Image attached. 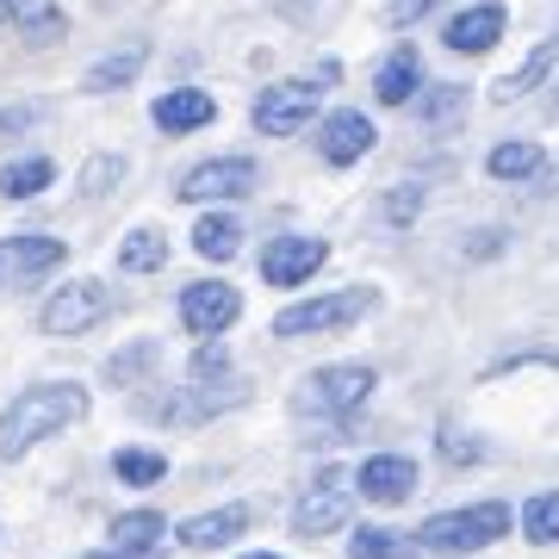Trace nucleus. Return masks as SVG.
<instances>
[{"label":"nucleus","mask_w":559,"mask_h":559,"mask_svg":"<svg viewBox=\"0 0 559 559\" xmlns=\"http://www.w3.org/2000/svg\"><path fill=\"white\" fill-rule=\"evenodd\" d=\"M87 411H94V392L81 380H38L13 392V404L0 411V460H25L38 441L75 429Z\"/></svg>","instance_id":"nucleus-1"},{"label":"nucleus","mask_w":559,"mask_h":559,"mask_svg":"<svg viewBox=\"0 0 559 559\" xmlns=\"http://www.w3.org/2000/svg\"><path fill=\"white\" fill-rule=\"evenodd\" d=\"M510 528H516V510L503 498H479V503H454V510L423 516L417 547L423 554H441V559H473L485 547H498Z\"/></svg>","instance_id":"nucleus-2"},{"label":"nucleus","mask_w":559,"mask_h":559,"mask_svg":"<svg viewBox=\"0 0 559 559\" xmlns=\"http://www.w3.org/2000/svg\"><path fill=\"white\" fill-rule=\"evenodd\" d=\"M380 286H336V293H311V299H293L286 311H274V336L299 342V336H330V330H348V323L373 318L380 311Z\"/></svg>","instance_id":"nucleus-3"},{"label":"nucleus","mask_w":559,"mask_h":559,"mask_svg":"<svg viewBox=\"0 0 559 559\" xmlns=\"http://www.w3.org/2000/svg\"><path fill=\"white\" fill-rule=\"evenodd\" d=\"M373 385H380L373 360H323L299 380V404L311 417H355L360 404L373 399Z\"/></svg>","instance_id":"nucleus-4"},{"label":"nucleus","mask_w":559,"mask_h":559,"mask_svg":"<svg viewBox=\"0 0 559 559\" xmlns=\"http://www.w3.org/2000/svg\"><path fill=\"white\" fill-rule=\"evenodd\" d=\"M112 286L106 280H62L57 293L38 305V336H50V342H69V336H87L94 323H106L112 318Z\"/></svg>","instance_id":"nucleus-5"},{"label":"nucleus","mask_w":559,"mask_h":559,"mask_svg":"<svg viewBox=\"0 0 559 559\" xmlns=\"http://www.w3.org/2000/svg\"><path fill=\"white\" fill-rule=\"evenodd\" d=\"M323 119V87L311 75H293V81H267L255 100H249V124L261 138H299Z\"/></svg>","instance_id":"nucleus-6"},{"label":"nucleus","mask_w":559,"mask_h":559,"mask_svg":"<svg viewBox=\"0 0 559 559\" xmlns=\"http://www.w3.org/2000/svg\"><path fill=\"white\" fill-rule=\"evenodd\" d=\"M348 510H355V473L323 466L318 479L305 485V498L293 503V535H299V540L342 535V528H348Z\"/></svg>","instance_id":"nucleus-7"},{"label":"nucleus","mask_w":559,"mask_h":559,"mask_svg":"<svg viewBox=\"0 0 559 559\" xmlns=\"http://www.w3.org/2000/svg\"><path fill=\"white\" fill-rule=\"evenodd\" d=\"M255 187H261L255 156H212V162H193L180 175L175 200L180 205H230V200H249Z\"/></svg>","instance_id":"nucleus-8"},{"label":"nucleus","mask_w":559,"mask_h":559,"mask_svg":"<svg viewBox=\"0 0 559 559\" xmlns=\"http://www.w3.org/2000/svg\"><path fill=\"white\" fill-rule=\"evenodd\" d=\"M311 143H318L323 168H355V162H367L373 150H380V124L367 119L360 106H336V112H323L318 119Z\"/></svg>","instance_id":"nucleus-9"},{"label":"nucleus","mask_w":559,"mask_h":559,"mask_svg":"<svg viewBox=\"0 0 559 559\" xmlns=\"http://www.w3.org/2000/svg\"><path fill=\"white\" fill-rule=\"evenodd\" d=\"M323 261H330V242L323 237H305V230H286V237H267L261 242V280L293 293V286H311Z\"/></svg>","instance_id":"nucleus-10"},{"label":"nucleus","mask_w":559,"mask_h":559,"mask_svg":"<svg viewBox=\"0 0 559 559\" xmlns=\"http://www.w3.org/2000/svg\"><path fill=\"white\" fill-rule=\"evenodd\" d=\"M510 38V7L503 0H466L460 13L441 20V44L454 50V57H485V50H498Z\"/></svg>","instance_id":"nucleus-11"},{"label":"nucleus","mask_w":559,"mask_h":559,"mask_svg":"<svg viewBox=\"0 0 559 559\" xmlns=\"http://www.w3.org/2000/svg\"><path fill=\"white\" fill-rule=\"evenodd\" d=\"M175 311H180V330L187 336H224L242 318V293L230 280H193V286H180Z\"/></svg>","instance_id":"nucleus-12"},{"label":"nucleus","mask_w":559,"mask_h":559,"mask_svg":"<svg viewBox=\"0 0 559 559\" xmlns=\"http://www.w3.org/2000/svg\"><path fill=\"white\" fill-rule=\"evenodd\" d=\"M69 261V242L50 237V230H13L0 237V286H32V280L57 274Z\"/></svg>","instance_id":"nucleus-13"},{"label":"nucleus","mask_w":559,"mask_h":559,"mask_svg":"<svg viewBox=\"0 0 559 559\" xmlns=\"http://www.w3.org/2000/svg\"><path fill=\"white\" fill-rule=\"evenodd\" d=\"M175 535L162 510H119V516L106 522V547L94 559H156L162 540Z\"/></svg>","instance_id":"nucleus-14"},{"label":"nucleus","mask_w":559,"mask_h":559,"mask_svg":"<svg viewBox=\"0 0 559 559\" xmlns=\"http://www.w3.org/2000/svg\"><path fill=\"white\" fill-rule=\"evenodd\" d=\"M355 491L367 503H380V510L411 503V491H417V460L411 454H367L355 466Z\"/></svg>","instance_id":"nucleus-15"},{"label":"nucleus","mask_w":559,"mask_h":559,"mask_svg":"<svg viewBox=\"0 0 559 559\" xmlns=\"http://www.w3.org/2000/svg\"><path fill=\"white\" fill-rule=\"evenodd\" d=\"M249 535V503H218V510H200V516L175 522V540L187 554H224Z\"/></svg>","instance_id":"nucleus-16"},{"label":"nucleus","mask_w":559,"mask_h":559,"mask_svg":"<svg viewBox=\"0 0 559 559\" xmlns=\"http://www.w3.org/2000/svg\"><path fill=\"white\" fill-rule=\"evenodd\" d=\"M212 119H218V100H212L205 87H162L156 100H150V124H156L162 138H187V131H205Z\"/></svg>","instance_id":"nucleus-17"},{"label":"nucleus","mask_w":559,"mask_h":559,"mask_svg":"<svg viewBox=\"0 0 559 559\" xmlns=\"http://www.w3.org/2000/svg\"><path fill=\"white\" fill-rule=\"evenodd\" d=\"M423 50L417 44H392L380 57V69H373V100L380 106H411L423 94Z\"/></svg>","instance_id":"nucleus-18"},{"label":"nucleus","mask_w":559,"mask_h":559,"mask_svg":"<svg viewBox=\"0 0 559 559\" xmlns=\"http://www.w3.org/2000/svg\"><path fill=\"white\" fill-rule=\"evenodd\" d=\"M554 69H559V25L547 32V44H535V50H528V57H522L516 69H510V75L491 81V100H498V106L528 100L535 87H547V81H554Z\"/></svg>","instance_id":"nucleus-19"},{"label":"nucleus","mask_w":559,"mask_h":559,"mask_svg":"<svg viewBox=\"0 0 559 559\" xmlns=\"http://www.w3.org/2000/svg\"><path fill=\"white\" fill-rule=\"evenodd\" d=\"M143 69H150V44L131 38V44H119V50H106V57H94L81 69V94H119V87H131Z\"/></svg>","instance_id":"nucleus-20"},{"label":"nucleus","mask_w":559,"mask_h":559,"mask_svg":"<svg viewBox=\"0 0 559 559\" xmlns=\"http://www.w3.org/2000/svg\"><path fill=\"white\" fill-rule=\"evenodd\" d=\"M485 175L498 180V187H528V180L547 175V150L535 138H503L485 150Z\"/></svg>","instance_id":"nucleus-21"},{"label":"nucleus","mask_w":559,"mask_h":559,"mask_svg":"<svg viewBox=\"0 0 559 559\" xmlns=\"http://www.w3.org/2000/svg\"><path fill=\"white\" fill-rule=\"evenodd\" d=\"M193 255L212 261V267H224L230 255H242V218L237 212H224V205L200 212V224H193Z\"/></svg>","instance_id":"nucleus-22"},{"label":"nucleus","mask_w":559,"mask_h":559,"mask_svg":"<svg viewBox=\"0 0 559 559\" xmlns=\"http://www.w3.org/2000/svg\"><path fill=\"white\" fill-rule=\"evenodd\" d=\"M411 112L429 131H454L466 119V81H423V94L411 100Z\"/></svg>","instance_id":"nucleus-23"},{"label":"nucleus","mask_w":559,"mask_h":559,"mask_svg":"<svg viewBox=\"0 0 559 559\" xmlns=\"http://www.w3.org/2000/svg\"><path fill=\"white\" fill-rule=\"evenodd\" d=\"M417 535H404V528H385V522H360L348 528V559H417Z\"/></svg>","instance_id":"nucleus-24"},{"label":"nucleus","mask_w":559,"mask_h":559,"mask_svg":"<svg viewBox=\"0 0 559 559\" xmlns=\"http://www.w3.org/2000/svg\"><path fill=\"white\" fill-rule=\"evenodd\" d=\"M57 187V162L50 156H13L0 162V200H38Z\"/></svg>","instance_id":"nucleus-25"},{"label":"nucleus","mask_w":559,"mask_h":559,"mask_svg":"<svg viewBox=\"0 0 559 559\" xmlns=\"http://www.w3.org/2000/svg\"><path fill=\"white\" fill-rule=\"evenodd\" d=\"M13 32H20L32 50H44V44H62V38H69V13H62V0H20Z\"/></svg>","instance_id":"nucleus-26"},{"label":"nucleus","mask_w":559,"mask_h":559,"mask_svg":"<svg viewBox=\"0 0 559 559\" xmlns=\"http://www.w3.org/2000/svg\"><path fill=\"white\" fill-rule=\"evenodd\" d=\"M156 360H162V342L156 336L124 342V348H112V355H106V385H143Z\"/></svg>","instance_id":"nucleus-27"},{"label":"nucleus","mask_w":559,"mask_h":559,"mask_svg":"<svg viewBox=\"0 0 559 559\" xmlns=\"http://www.w3.org/2000/svg\"><path fill=\"white\" fill-rule=\"evenodd\" d=\"M119 267L124 274H162V267H168V237L150 230V224H138V230L119 242Z\"/></svg>","instance_id":"nucleus-28"},{"label":"nucleus","mask_w":559,"mask_h":559,"mask_svg":"<svg viewBox=\"0 0 559 559\" xmlns=\"http://www.w3.org/2000/svg\"><path fill=\"white\" fill-rule=\"evenodd\" d=\"M112 479L131 485V491H150V485L168 479V454H150V448H119V454H112Z\"/></svg>","instance_id":"nucleus-29"},{"label":"nucleus","mask_w":559,"mask_h":559,"mask_svg":"<svg viewBox=\"0 0 559 559\" xmlns=\"http://www.w3.org/2000/svg\"><path fill=\"white\" fill-rule=\"evenodd\" d=\"M131 162L119 156V150H100V156H87L81 162V175H75V193L81 200H106V193H119V180Z\"/></svg>","instance_id":"nucleus-30"},{"label":"nucleus","mask_w":559,"mask_h":559,"mask_svg":"<svg viewBox=\"0 0 559 559\" xmlns=\"http://www.w3.org/2000/svg\"><path fill=\"white\" fill-rule=\"evenodd\" d=\"M516 528H522V540L554 547V540H559V491H535V498L516 510Z\"/></svg>","instance_id":"nucleus-31"},{"label":"nucleus","mask_w":559,"mask_h":559,"mask_svg":"<svg viewBox=\"0 0 559 559\" xmlns=\"http://www.w3.org/2000/svg\"><path fill=\"white\" fill-rule=\"evenodd\" d=\"M187 380H230V348H224V336H200V348H193V360H187Z\"/></svg>","instance_id":"nucleus-32"},{"label":"nucleus","mask_w":559,"mask_h":559,"mask_svg":"<svg viewBox=\"0 0 559 559\" xmlns=\"http://www.w3.org/2000/svg\"><path fill=\"white\" fill-rule=\"evenodd\" d=\"M423 205H429V187H417V180H404V187H392V193H385V224H392V230H404V224H417L423 218Z\"/></svg>","instance_id":"nucleus-33"},{"label":"nucleus","mask_w":559,"mask_h":559,"mask_svg":"<svg viewBox=\"0 0 559 559\" xmlns=\"http://www.w3.org/2000/svg\"><path fill=\"white\" fill-rule=\"evenodd\" d=\"M436 448H441V460H448V466H479V460H485V441H473L466 429H454V423H441Z\"/></svg>","instance_id":"nucleus-34"},{"label":"nucleus","mask_w":559,"mask_h":559,"mask_svg":"<svg viewBox=\"0 0 559 559\" xmlns=\"http://www.w3.org/2000/svg\"><path fill=\"white\" fill-rule=\"evenodd\" d=\"M503 242H510V237H503L498 224H479L473 237L460 242V255H466V261H491V255H503Z\"/></svg>","instance_id":"nucleus-35"},{"label":"nucleus","mask_w":559,"mask_h":559,"mask_svg":"<svg viewBox=\"0 0 559 559\" xmlns=\"http://www.w3.org/2000/svg\"><path fill=\"white\" fill-rule=\"evenodd\" d=\"M441 0H385V25L392 32H404V25H417V20H429Z\"/></svg>","instance_id":"nucleus-36"},{"label":"nucleus","mask_w":559,"mask_h":559,"mask_svg":"<svg viewBox=\"0 0 559 559\" xmlns=\"http://www.w3.org/2000/svg\"><path fill=\"white\" fill-rule=\"evenodd\" d=\"M50 106L44 100H20V106H0V138H13V131H25V124H38Z\"/></svg>","instance_id":"nucleus-37"},{"label":"nucleus","mask_w":559,"mask_h":559,"mask_svg":"<svg viewBox=\"0 0 559 559\" xmlns=\"http://www.w3.org/2000/svg\"><path fill=\"white\" fill-rule=\"evenodd\" d=\"M13 13H20V0H0V20L13 25Z\"/></svg>","instance_id":"nucleus-38"},{"label":"nucleus","mask_w":559,"mask_h":559,"mask_svg":"<svg viewBox=\"0 0 559 559\" xmlns=\"http://www.w3.org/2000/svg\"><path fill=\"white\" fill-rule=\"evenodd\" d=\"M242 559H286V554H267V547H261V554H242Z\"/></svg>","instance_id":"nucleus-39"}]
</instances>
